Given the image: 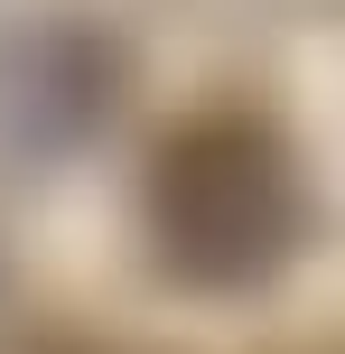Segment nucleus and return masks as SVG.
I'll use <instances>...</instances> for the list:
<instances>
[{
    "label": "nucleus",
    "instance_id": "nucleus-1",
    "mask_svg": "<svg viewBox=\"0 0 345 354\" xmlns=\"http://www.w3.org/2000/svg\"><path fill=\"white\" fill-rule=\"evenodd\" d=\"M140 224L159 261L196 289H252L308 233V187L271 122L252 112H187L140 177Z\"/></svg>",
    "mask_w": 345,
    "mask_h": 354
}]
</instances>
